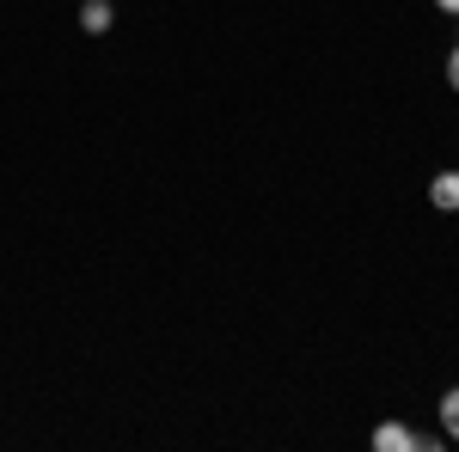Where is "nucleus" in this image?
Wrapping results in <instances>:
<instances>
[{
    "mask_svg": "<svg viewBox=\"0 0 459 452\" xmlns=\"http://www.w3.org/2000/svg\"><path fill=\"white\" fill-rule=\"evenodd\" d=\"M110 25H117L110 0H86V6H80V31H86V37H105Z\"/></svg>",
    "mask_w": 459,
    "mask_h": 452,
    "instance_id": "f03ea898",
    "label": "nucleus"
},
{
    "mask_svg": "<svg viewBox=\"0 0 459 452\" xmlns=\"http://www.w3.org/2000/svg\"><path fill=\"white\" fill-rule=\"evenodd\" d=\"M447 86L459 92V43H454V55H447Z\"/></svg>",
    "mask_w": 459,
    "mask_h": 452,
    "instance_id": "39448f33",
    "label": "nucleus"
},
{
    "mask_svg": "<svg viewBox=\"0 0 459 452\" xmlns=\"http://www.w3.org/2000/svg\"><path fill=\"white\" fill-rule=\"evenodd\" d=\"M429 202L441 214H459V172H441L435 183H429Z\"/></svg>",
    "mask_w": 459,
    "mask_h": 452,
    "instance_id": "7ed1b4c3",
    "label": "nucleus"
},
{
    "mask_svg": "<svg viewBox=\"0 0 459 452\" xmlns=\"http://www.w3.org/2000/svg\"><path fill=\"white\" fill-rule=\"evenodd\" d=\"M435 6H441V13H454V19H459V0H435Z\"/></svg>",
    "mask_w": 459,
    "mask_h": 452,
    "instance_id": "423d86ee",
    "label": "nucleus"
},
{
    "mask_svg": "<svg viewBox=\"0 0 459 452\" xmlns=\"http://www.w3.org/2000/svg\"><path fill=\"white\" fill-rule=\"evenodd\" d=\"M374 452H417V434L404 422H380L374 428Z\"/></svg>",
    "mask_w": 459,
    "mask_h": 452,
    "instance_id": "f257e3e1",
    "label": "nucleus"
},
{
    "mask_svg": "<svg viewBox=\"0 0 459 452\" xmlns=\"http://www.w3.org/2000/svg\"><path fill=\"white\" fill-rule=\"evenodd\" d=\"M441 434L459 440V385H454V391H441Z\"/></svg>",
    "mask_w": 459,
    "mask_h": 452,
    "instance_id": "20e7f679",
    "label": "nucleus"
}]
</instances>
